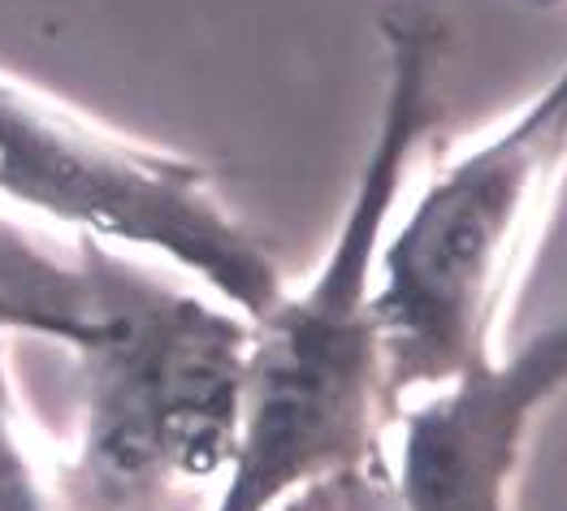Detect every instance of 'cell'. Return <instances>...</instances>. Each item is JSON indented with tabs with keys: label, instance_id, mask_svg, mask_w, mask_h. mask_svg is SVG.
Segmentation results:
<instances>
[{
	"label": "cell",
	"instance_id": "cell-1",
	"mask_svg": "<svg viewBox=\"0 0 567 511\" xmlns=\"http://www.w3.org/2000/svg\"><path fill=\"white\" fill-rule=\"evenodd\" d=\"M0 334L44 338L74 372L70 511H156L217 494L238 438L247 317L161 265L0 217Z\"/></svg>",
	"mask_w": 567,
	"mask_h": 511
},
{
	"label": "cell",
	"instance_id": "cell-2",
	"mask_svg": "<svg viewBox=\"0 0 567 511\" xmlns=\"http://www.w3.org/2000/svg\"><path fill=\"white\" fill-rule=\"evenodd\" d=\"M378 131L326 256L247 321L230 468L208 511H282L303 490L381 464L399 408L378 313V252L437 109L442 40L390 18Z\"/></svg>",
	"mask_w": 567,
	"mask_h": 511
},
{
	"label": "cell",
	"instance_id": "cell-3",
	"mask_svg": "<svg viewBox=\"0 0 567 511\" xmlns=\"http://www.w3.org/2000/svg\"><path fill=\"white\" fill-rule=\"evenodd\" d=\"M567 183V57L485 135L403 191L378 252L394 395L498 356L524 260Z\"/></svg>",
	"mask_w": 567,
	"mask_h": 511
},
{
	"label": "cell",
	"instance_id": "cell-4",
	"mask_svg": "<svg viewBox=\"0 0 567 511\" xmlns=\"http://www.w3.org/2000/svg\"><path fill=\"white\" fill-rule=\"evenodd\" d=\"M0 204L152 260L247 321L286 286L274 252L199 161L109 131L9 74H0Z\"/></svg>",
	"mask_w": 567,
	"mask_h": 511
},
{
	"label": "cell",
	"instance_id": "cell-5",
	"mask_svg": "<svg viewBox=\"0 0 567 511\" xmlns=\"http://www.w3.org/2000/svg\"><path fill=\"white\" fill-rule=\"evenodd\" d=\"M567 395V313L485 365L399 399L381 472L390 511H516L528 447Z\"/></svg>",
	"mask_w": 567,
	"mask_h": 511
},
{
	"label": "cell",
	"instance_id": "cell-6",
	"mask_svg": "<svg viewBox=\"0 0 567 511\" xmlns=\"http://www.w3.org/2000/svg\"><path fill=\"white\" fill-rule=\"evenodd\" d=\"M56 494L48 468L31 442V425L22 417L18 377L9 369L4 334H0V511H52Z\"/></svg>",
	"mask_w": 567,
	"mask_h": 511
}]
</instances>
